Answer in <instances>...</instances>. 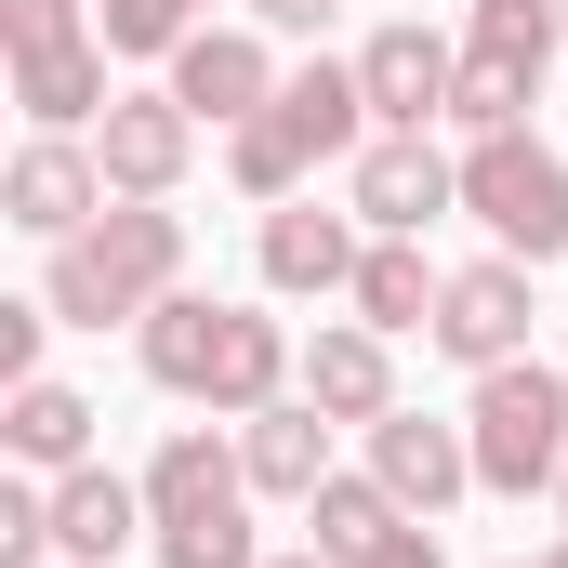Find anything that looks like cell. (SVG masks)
Segmentation results:
<instances>
[{
    "mask_svg": "<svg viewBox=\"0 0 568 568\" xmlns=\"http://www.w3.org/2000/svg\"><path fill=\"white\" fill-rule=\"evenodd\" d=\"M529 317H542V304H529V265H516V252H476V265H449L424 344L449 371H503V357H529Z\"/></svg>",
    "mask_w": 568,
    "mask_h": 568,
    "instance_id": "9",
    "label": "cell"
},
{
    "mask_svg": "<svg viewBox=\"0 0 568 568\" xmlns=\"http://www.w3.org/2000/svg\"><path fill=\"white\" fill-rule=\"evenodd\" d=\"M93 27H106V53H133V67H172L212 13L199 0H93Z\"/></svg>",
    "mask_w": 568,
    "mask_h": 568,
    "instance_id": "23",
    "label": "cell"
},
{
    "mask_svg": "<svg viewBox=\"0 0 568 568\" xmlns=\"http://www.w3.org/2000/svg\"><path fill=\"white\" fill-rule=\"evenodd\" d=\"M40 331H67V317H53V304H0V397L40 384Z\"/></svg>",
    "mask_w": 568,
    "mask_h": 568,
    "instance_id": "24",
    "label": "cell"
},
{
    "mask_svg": "<svg viewBox=\"0 0 568 568\" xmlns=\"http://www.w3.org/2000/svg\"><path fill=\"white\" fill-rule=\"evenodd\" d=\"M397 516H410V503H397V489H384L371 463H344V476H331V489L304 503V542H317L331 568H357L371 542H384V529H397Z\"/></svg>",
    "mask_w": 568,
    "mask_h": 568,
    "instance_id": "22",
    "label": "cell"
},
{
    "mask_svg": "<svg viewBox=\"0 0 568 568\" xmlns=\"http://www.w3.org/2000/svg\"><path fill=\"white\" fill-rule=\"evenodd\" d=\"M436 291H449V265H436L424 239H371V252H357V291H344V317H371V331L397 344V331H436Z\"/></svg>",
    "mask_w": 568,
    "mask_h": 568,
    "instance_id": "20",
    "label": "cell"
},
{
    "mask_svg": "<svg viewBox=\"0 0 568 568\" xmlns=\"http://www.w3.org/2000/svg\"><path fill=\"white\" fill-rule=\"evenodd\" d=\"M556 53H568V13L556 0H463V67H503V80H556Z\"/></svg>",
    "mask_w": 568,
    "mask_h": 568,
    "instance_id": "21",
    "label": "cell"
},
{
    "mask_svg": "<svg viewBox=\"0 0 568 568\" xmlns=\"http://www.w3.org/2000/svg\"><path fill=\"white\" fill-rule=\"evenodd\" d=\"M357 568H449V542H436V516H397V529H384Z\"/></svg>",
    "mask_w": 568,
    "mask_h": 568,
    "instance_id": "25",
    "label": "cell"
},
{
    "mask_svg": "<svg viewBox=\"0 0 568 568\" xmlns=\"http://www.w3.org/2000/svg\"><path fill=\"white\" fill-rule=\"evenodd\" d=\"M357 145H371L357 53H304V67L278 80V106L225 133V172H239V199H304V185H317V172H344Z\"/></svg>",
    "mask_w": 568,
    "mask_h": 568,
    "instance_id": "4",
    "label": "cell"
},
{
    "mask_svg": "<svg viewBox=\"0 0 568 568\" xmlns=\"http://www.w3.org/2000/svg\"><path fill=\"white\" fill-rule=\"evenodd\" d=\"M357 252H371V225L357 212H317V185L304 199H265V225H252V265L291 304H344L357 291Z\"/></svg>",
    "mask_w": 568,
    "mask_h": 568,
    "instance_id": "10",
    "label": "cell"
},
{
    "mask_svg": "<svg viewBox=\"0 0 568 568\" xmlns=\"http://www.w3.org/2000/svg\"><path fill=\"white\" fill-rule=\"evenodd\" d=\"M93 424H106V410H93L80 384H53V371L0 397V449H13L27 476H67V463H93Z\"/></svg>",
    "mask_w": 568,
    "mask_h": 568,
    "instance_id": "19",
    "label": "cell"
},
{
    "mask_svg": "<svg viewBox=\"0 0 568 568\" xmlns=\"http://www.w3.org/2000/svg\"><path fill=\"white\" fill-rule=\"evenodd\" d=\"M463 436H476V489H503V503H556L568 476V357H503V371H476V397H463Z\"/></svg>",
    "mask_w": 568,
    "mask_h": 568,
    "instance_id": "5",
    "label": "cell"
},
{
    "mask_svg": "<svg viewBox=\"0 0 568 568\" xmlns=\"http://www.w3.org/2000/svg\"><path fill=\"white\" fill-rule=\"evenodd\" d=\"M449 80H463V40H436L424 13H397V27H371V40H357L371 133H436V120H449Z\"/></svg>",
    "mask_w": 568,
    "mask_h": 568,
    "instance_id": "12",
    "label": "cell"
},
{
    "mask_svg": "<svg viewBox=\"0 0 568 568\" xmlns=\"http://www.w3.org/2000/svg\"><path fill=\"white\" fill-rule=\"evenodd\" d=\"M529 568H568V529H556V542H542V556H529Z\"/></svg>",
    "mask_w": 568,
    "mask_h": 568,
    "instance_id": "27",
    "label": "cell"
},
{
    "mask_svg": "<svg viewBox=\"0 0 568 568\" xmlns=\"http://www.w3.org/2000/svg\"><path fill=\"white\" fill-rule=\"evenodd\" d=\"M344 212H357L371 239H424V225L463 212V159H449L436 133H371L357 159H344Z\"/></svg>",
    "mask_w": 568,
    "mask_h": 568,
    "instance_id": "8",
    "label": "cell"
},
{
    "mask_svg": "<svg viewBox=\"0 0 568 568\" xmlns=\"http://www.w3.org/2000/svg\"><path fill=\"white\" fill-rule=\"evenodd\" d=\"M357 449H371V476H384L410 516H449V503L476 489V436H463V424H436V410H410V397H397L384 424L357 436Z\"/></svg>",
    "mask_w": 568,
    "mask_h": 568,
    "instance_id": "14",
    "label": "cell"
},
{
    "mask_svg": "<svg viewBox=\"0 0 568 568\" xmlns=\"http://www.w3.org/2000/svg\"><path fill=\"white\" fill-rule=\"evenodd\" d=\"M199 133H212V120L159 80V93H120V106L93 120V159H106V185H120V199H172V185L199 172Z\"/></svg>",
    "mask_w": 568,
    "mask_h": 568,
    "instance_id": "13",
    "label": "cell"
},
{
    "mask_svg": "<svg viewBox=\"0 0 568 568\" xmlns=\"http://www.w3.org/2000/svg\"><path fill=\"white\" fill-rule=\"evenodd\" d=\"M133 542H145V476L67 463V476H53V556L67 568H120Z\"/></svg>",
    "mask_w": 568,
    "mask_h": 568,
    "instance_id": "18",
    "label": "cell"
},
{
    "mask_svg": "<svg viewBox=\"0 0 568 568\" xmlns=\"http://www.w3.org/2000/svg\"><path fill=\"white\" fill-rule=\"evenodd\" d=\"M463 212L489 225V252L556 265V252H568V159L542 133H476V145H463Z\"/></svg>",
    "mask_w": 568,
    "mask_h": 568,
    "instance_id": "7",
    "label": "cell"
},
{
    "mask_svg": "<svg viewBox=\"0 0 568 568\" xmlns=\"http://www.w3.org/2000/svg\"><path fill=\"white\" fill-rule=\"evenodd\" d=\"M278 53H265V27H199V40H185V53H172V93H185V106H199V120H225V133H239V120H265V106H278Z\"/></svg>",
    "mask_w": 568,
    "mask_h": 568,
    "instance_id": "16",
    "label": "cell"
},
{
    "mask_svg": "<svg viewBox=\"0 0 568 568\" xmlns=\"http://www.w3.org/2000/svg\"><path fill=\"white\" fill-rule=\"evenodd\" d=\"M291 397H317L331 424H384L397 410V344L371 331V317H317V344H304V371H291Z\"/></svg>",
    "mask_w": 568,
    "mask_h": 568,
    "instance_id": "15",
    "label": "cell"
},
{
    "mask_svg": "<svg viewBox=\"0 0 568 568\" xmlns=\"http://www.w3.org/2000/svg\"><path fill=\"white\" fill-rule=\"evenodd\" d=\"M106 199H120V185H106L93 133H27V145H13V172H0V225H27L40 252H53V239H80Z\"/></svg>",
    "mask_w": 568,
    "mask_h": 568,
    "instance_id": "11",
    "label": "cell"
},
{
    "mask_svg": "<svg viewBox=\"0 0 568 568\" xmlns=\"http://www.w3.org/2000/svg\"><path fill=\"white\" fill-rule=\"evenodd\" d=\"M172 291H185V212L172 199H106L80 239L40 252V304L67 331H145Z\"/></svg>",
    "mask_w": 568,
    "mask_h": 568,
    "instance_id": "2",
    "label": "cell"
},
{
    "mask_svg": "<svg viewBox=\"0 0 568 568\" xmlns=\"http://www.w3.org/2000/svg\"><path fill=\"white\" fill-rule=\"evenodd\" d=\"M556 529H568V476H556Z\"/></svg>",
    "mask_w": 568,
    "mask_h": 568,
    "instance_id": "29",
    "label": "cell"
},
{
    "mask_svg": "<svg viewBox=\"0 0 568 568\" xmlns=\"http://www.w3.org/2000/svg\"><path fill=\"white\" fill-rule=\"evenodd\" d=\"M331 410H317V397H278V410H252V424H239V463H252V503H317V489H331V476H344V463H331Z\"/></svg>",
    "mask_w": 568,
    "mask_h": 568,
    "instance_id": "17",
    "label": "cell"
},
{
    "mask_svg": "<svg viewBox=\"0 0 568 568\" xmlns=\"http://www.w3.org/2000/svg\"><path fill=\"white\" fill-rule=\"evenodd\" d=\"M265 568H331V556H317V542H304V556H265Z\"/></svg>",
    "mask_w": 568,
    "mask_h": 568,
    "instance_id": "28",
    "label": "cell"
},
{
    "mask_svg": "<svg viewBox=\"0 0 568 568\" xmlns=\"http://www.w3.org/2000/svg\"><path fill=\"white\" fill-rule=\"evenodd\" d=\"M145 384L159 397H185V410H212V424H252V410H278L291 371H304V344H291L265 304H225V291H172L159 317L133 331Z\"/></svg>",
    "mask_w": 568,
    "mask_h": 568,
    "instance_id": "1",
    "label": "cell"
},
{
    "mask_svg": "<svg viewBox=\"0 0 568 568\" xmlns=\"http://www.w3.org/2000/svg\"><path fill=\"white\" fill-rule=\"evenodd\" d=\"M145 556H159V568H265V542H252V463H239V436L172 424L159 449H145Z\"/></svg>",
    "mask_w": 568,
    "mask_h": 568,
    "instance_id": "3",
    "label": "cell"
},
{
    "mask_svg": "<svg viewBox=\"0 0 568 568\" xmlns=\"http://www.w3.org/2000/svg\"><path fill=\"white\" fill-rule=\"evenodd\" d=\"M0 53H13V106L27 133H93L120 93H106V27L80 0H0Z\"/></svg>",
    "mask_w": 568,
    "mask_h": 568,
    "instance_id": "6",
    "label": "cell"
},
{
    "mask_svg": "<svg viewBox=\"0 0 568 568\" xmlns=\"http://www.w3.org/2000/svg\"><path fill=\"white\" fill-rule=\"evenodd\" d=\"M252 27H265V40H317V27H331V0H252Z\"/></svg>",
    "mask_w": 568,
    "mask_h": 568,
    "instance_id": "26",
    "label": "cell"
},
{
    "mask_svg": "<svg viewBox=\"0 0 568 568\" xmlns=\"http://www.w3.org/2000/svg\"><path fill=\"white\" fill-rule=\"evenodd\" d=\"M556 13H568V0H556Z\"/></svg>",
    "mask_w": 568,
    "mask_h": 568,
    "instance_id": "30",
    "label": "cell"
}]
</instances>
